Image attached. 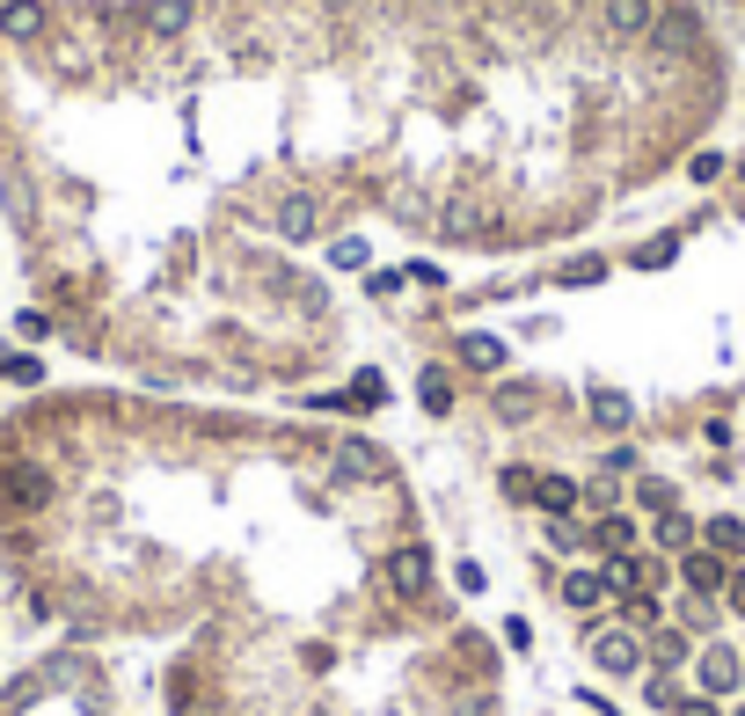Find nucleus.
Here are the masks:
<instances>
[{
	"instance_id": "obj_1",
	"label": "nucleus",
	"mask_w": 745,
	"mask_h": 716,
	"mask_svg": "<svg viewBox=\"0 0 745 716\" xmlns=\"http://www.w3.org/2000/svg\"><path fill=\"white\" fill-rule=\"evenodd\" d=\"M381 585L395 599H424L432 593V548H416V542H395L381 556Z\"/></svg>"
},
{
	"instance_id": "obj_2",
	"label": "nucleus",
	"mask_w": 745,
	"mask_h": 716,
	"mask_svg": "<svg viewBox=\"0 0 745 716\" xmlns=\"http://www.w3.org/2000/svg\"><path fill=\"white\" fill-rule=\"evenodd\" d=\"M592 658L607 665V673H636V665H643V636H628V629H592Z\"/></svg>"
},
{
	"instance_id": "obj_3",
	"label": "nucleus",
	"mask_w": 745,
	"mask_h": 716,
	"mask_svg": "<svg viewBox=\"0 0 745 716\" xmlns=\"http://www.w3.org/2000/svg\"><path fill=\"white\" fill-rule=\"evenodd\" d=\"M702 687H709V695H731V687H738V658H731V651H702Z\"/></svg>"
},
{
	"instance_id": "obj_4",
	"label": "nucleus",
	"mask_w": 745,
	"mask_h": 716,
	"mask_svg": "<svg viewBox=\"0 0 745 716\" xmlns=\"http://www.w3.org/2000/svg\"><path fill=\"white\" fill-rule=\"evenodd\" d=\"M534 497H541V512H555V520H563V512L577 505V483H571V475H541Z\"/></svg>"
},
{
	"instance_id": "obj_5",
	"label": "nucleus",
	"mask_w": 745,
	"mask_h": 716,
	"mask_svg": "<svg viewBox=\"0 0 745 716\" xmlns=\"http://www.w3.org/2000/svg\"><path fill=\"white\" fill-rule=\"evenodd\" d=\"M592 417L607 424V432H614V424H628V395H622V387H592Z\"/></svg>"
},
{
	"instance_id": "obj_6",
	"label": "nucleus",
	"mask_w": 745,
	"mask_h": 716,
	"mask_svg": "<svg viewBox=\"0 0 745 716\" xmlns=\"http://www.w3.org/2000/svg\"><path fill=\"white\" fill-rule=\"evenodd\" d=\"M563 599H571V607H585V614H592V607H600V599H607V577H592V571H577L571 585H563Z\"/></svg>"
},
{
	"instance_id": "obj_7",
	"label": "nucleus",
	"mask_w": 745,
	"mask_h": 716,
	"mask_svg": "<svg viewBox=\"0 0 745 716\" xmlns=\"http://www.w3.org/2000/svg\"><path fill=\"white\" fill-rule=\"evenodd\" d=\"M365 256H373V249H365L359 234H336L330 242V271H365Z\"/></svg>"
},
{
	"instance_id": "obj_8",
	"label": "nucleus",
	"mask_w": 745,
	"mask_h": 716,
	"mask_svg": "<svg viewBox=\"0 0 745 716\" xmlns=\"http://www.w3.org/2000/svg\"><path fill=\"white\" fill-rule=\"evenodd\" d=\"M687 585L694 593H724V563L716 556H687Z\"/></svg>"
},
{
	"instance_id": "obj_9",
	"label": "nucleus",
	"mask_w": 745,
	"mask_h": 716,
	"mask_svg": "<svg viewBox=\"0 0 745 716\" xmlns=\"http://www.w3.org/2000/svg\"><path fill=\"white\" fill-rule=\"evenodd\" d=\"M461 359L469 366H504V344L497 336H461Z\"/></svg>"
},
{
	"instance_id": "obj_10",
	"label": "nucleus",
	"mask_w": 745,
	"mask_h": 716,
	"mask_svg": "<svg viewBox=\"0 0 745 716\" xmlns=\"http://www.w3.org/2000/svg\"><path fill=\"white\" fill-rule=\"evenodd\" d=\"M0 373H8V381H44V366H37V359H16V351H0Z\"/></svg>"
},
{
	"instance_id": "obj_11",
	"label": "nucleus",
	"mask_w": 745,
	"mask_h": 716,
	"mask_svg": "<svg viewBox=\"0 0 745 716\" xmlns=\"http://www.w3.org/2000/svg\"><path fill=\"white\" fill-rule=\"evenodd\" d=\"M424 410H453V387H446V373H424Z\"/></svg>"
},
{
	"instance_id": "obj_12",
	"label": "nucleus",
	"mask_w": 745,
	"mask_h": 716,
	"mask_svg": "<svg viewBox=\"0 0 745 716\" xmlns=\"http://www.w3.org/2000/svg\"><path fill=\"white\" fill-rule=\"evenodd\" d=\"M600 548H636V526H628V520H607V526H600Z\"/></svg>"
},
{
	"instance_id": "obj_13",
	"label": "nucleus",
	"mask_w": 745,
	"mask_h": 716,
	"mask_svg": "<svg viewBox=\"0 0 745 716\" xmlns=\"http://www.w3.org/2000/svg\"><path fill=\"white\" fill-rule=\"evenodd\" d=\"M709 542L716 548H745V526L738 520H709Z\"/></svg>"
},
{
	"instance_id": "obj_14",
	"label": "nucleus",
	"mask_w": 745,
	"mask_h": 716,
	"mask_svg": "<svg viewBox=\"0 0 745 716\" xmlns=\"http://www.w3.org/2000/svg\"><path fill=\"white\" fill-rule=\"evenodd\" d=\"M658 534H665V542H673V548H687V542H694V520H679V512H665V526H658Z\"/></svg>"
},
{
	"instance_id": "obj_15",
	"label": "nucleus",
	"mask_w": 745,
	"mask_h": 716,
	"mask_svg": "<svg viewBox=\"0 0 745 716\" xmlns=\"http://www.w3.org/2000/svg\"><path fill=\"white\" fill-rule=\"evenodd\" d=\"M636 263H643V271H658V263H673V234H665V242H651V249H636Z\"/></svg>"
},
{
	"instance_id": "obj_16",
	"label": "nucleus",
	"mask_w": 745,
	"mask_h": 716,
	"mask_svg": "<svg viewBox=\"0 0 745 716\" xmlns=\"http://www.w3.org/2000/svg\"><path fill=\"white\" fill-rule=\"evenodd\" d=\"M622 607H628V622H658V607H651V593H622Z\"/></svg>"
},
{
	"instance_id": "obj_17",
	"label": "nucleus",
	"mask_w": 745,
	"mask_h": 716,
	"mask_svg": "<svg viewBox=\"0 0 745 716\" xmlns=\"http://www.w3.org/2000/svg\"><path fill=\"white\" fill-rule=\"evenodd\" d=\"M679 716H716V702H679Z\"/></svg>"
},
{
	"instance_id": "obj_18",
	"label": "nucleus",
	"mask_w": 745,
	"mask_h": 716,
	"mask_svg": "<svg viewBox=\"0 0 745 716\" xmlns=\"http://www.w3.org/2000/svg\"><path fill=\"white\" fill-rule=\"evenodd\" d=\"M731 607H738V614H745V577H731Z\"/></svg>"
},
{
	"instance_id": "obj_19",
	"label": "nucleus",
	"mask_w": 745,
	"mask_h": 716,
	"mask_svg": "<svg viewBox=\"0 0 745 716\" xmlns=\"http://www.w3.org/2000/svg\"><path fill=\"white\" fill-rule=\"evenodd\" d=\"M738 716H745V709H738Z\"/></svg>"
}]
</instances>
